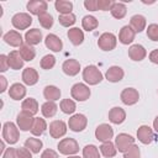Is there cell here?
<instances>
[{"label": "cell", "mask_w": 158, "mask_h": 158, "mask_svg": "<svg viewBox=\"0 0 158 158\" xmlns=\"http://www.w3.org/2000/svg\"><path fill=\"white\" fill-rule=\"evenodd\" d=\"M20 137V132L17 126L14 122H5L2 126V141L7 142L9 144H15L19 141Z\"/></svg>", "instance_id": "6da1fadb"}, {"label": "cell", "mask_w": 158, "mask_h": 158, "mask_svg": "<svg viewBox=\"0 0 158 158\" xmlns=\"http://www.w3.org/2000/svg\"><path fill=\"white\" fill-rule=\"evenodd\" d=\"M83 79L89 85H96L102 80V74L95 65H86L83 69Z\"/></svg>", "instance_id": "7a4b0ae2"}, {"label": "cell", "mask_w": 158, "mask_h": 158, "mask_svg": "<svg viewBox=\"0 0 158 158\" xmlns=\"http://www.w3.org/2000/svg\"><path fill=\"white\" fill-rule=\"evenodd\" d=\"M58 151L60 154L72 156L79 152V144L74 138H63L58 143Z\"/></svg>", "instance_id": "3957f363"}, {"label": "cell", "mask_w": 158, "mask_h": 158, "mask_svg": "<svg viewBox=\"0 0 158 158\" xmlns=\"http://www.w3.org/2000/svg\"><path fill=\"white\" fill-rule=\"evenodd\" d=\"M70 95L77 101H85L90 98V89L83 83H77L70 89Z\"/></svg>", "instance_id": "277c9868"}, {"label": "cell", "mask_w": 158, "mask_h": 158, "mask_svg": "<svg viewBox=\"0 0 158 158\" xmlns=\"http://www.w3.org/2000/svg\"><path fill=\"white\" fill-rule=\"evenodd\" d=\"M116 43H117V38H116V36H115L114 33H111V32H105V33H102V35L99 37V40H98V46H99V48L102 49V51H106V52L112 51V49L116 47Z\"/></svg>", "instance_id": "5b68a950"}, {"label": "cell", "mask_w": 158, "mask_h": 158, "mask_svg": "<svg viewBox=\"0 0 158 158\" xmlns=\"http://www.w3.org/2000/svg\"><path fill=\"white\" fill-rule=\"evenodd\" d=\"M11 23L16 30H26L32 23V17L26 12H17L12 16Z\"/></svg>", "instance_id": "8992f818"}, {"label": "cell", "mask_w": 158, "mask_h": 158, "mask_svg": "<svg viewBox=\"0 0 158 158\" xmlns=\"http://www.w3.org/2000/svg\"><path fill=\"white\" fill-rule=\"evenodd\" d=\"M133 144H135V138L131 135H127V133H118L116 139H115L116 149L121 153H125Z\"/></svg>", "instance_id": "52a82bcc"}, {"label": "cell", "mask_w": 158, "mask_h": 158, "mask_svg": "<svg viewBox=\"0 0 158 158\" xmlns=\"http://www.w3.org/2000/svg\"><path fill=\"white\" fill-rule=\"evenodd\" d=\"M86 125H88V118L83 114H75L68 121L69 128L74 132H81L86 127Z\"/></svg>", "instance_id": "ba28073f"}, {"label": "cell", "mask_w": 158, "mask_h": 158, "mask_svg": "<svg viewBox=\"0 0 158 158\" xmlns=\"http://www.w3.org/2000/svg\"><path fill=\"white\" fill-rule=\"evenodd\" d=\"M112 136H114V130L107 123H101L95 130V137L100 142H107L112 138Z\"/></svg>", "instance_id": "9c48e42d"}, {"label": "cell", "mask_w": 158, "mask_h": 158, "mask_svg": "<svg viewBox=\"0 0 158 158\" xmlns=\"http://www.w3.org/2000/svg\"><path fill=\"white\" fill-rule=\"evenodd\" d=\"M120 98H121V101H122L125 105L131 106V105H135V104L138 101L139 94H138V91H137L135 88H125V89L121 91Z\"/></svg>", "instance_id": "30bf717a"}, {"label": "cell", "mask_w": 158, "mask_h": 158, "mask_svg": "<svg viewBox=\"0 0 158 158\" xmlns=\"http://www.w3.org/2000/svg\"><path fill=\"white\" fill-rule=\"evenodd\" d=\"M67 133V125L62 120H54L49 123V135L52 138H60Z\"/></svg>", "instance_id": "8fae6325"}, {"label": "cell", "mask_w": 158, "mask_h": 158, "mask_svg": "<svg viewBox=\"0 0 158 158\" xmlns=\"http://www.w3.org/2000/svg\"><path fill=\"white\" fill-rule=\"evenodd\" d=\"M33 120H35V117H32V115H30L25 111H21L16 117L17 127L21 131H31L32 125H33Z\"/></svg>", "instance_id": "7c38bea8"}, {"label": "cell", "mask_w": 158, "mask_h": 158, "mask_svg": "<svg viewBox=\"0 0 158 158\" xmlns=\"http://www.w3.org/2000/svg\"><path fill=\"white\" fill-rule=\"evenodd\" d=\"M48 9V4L43 0H32L27 2V10L32 14V15H42L44 12H47Z\"/></svg>", "instance_id": "4fadbf2b"}, {"label": "cell", "mask_w": 158, "mask_h": 158, "mask_svg": "<svg viewBox=\"0 0 158 158\" xmlns=\"http://www.w3.org/2000/svg\"><path fill=\"white\" fill-rule=\"evenodd\" d=\"M44 44L48 49L53 51V52H60L62 48H63V42L62 40L54 35V33H49L46 36V40H44Z\"/></svg>", "instance_id": "5bb4252c"}, {"label": "cell", "mask_w": 158, "mask_h": 158, "mask_svg": "<svg viewBox=\"0 0 158 158\" xmlns=\"http://www.w3.org/2000/svg\"><path fill=\"white\" fill-rule=\"evenodd\" d=\"M137 138L143 144H149L153 141V131L149 126L142 125L137 130Z\"/></svg>", "instance_id": "9a60e30c"}, {"label": "cell", "mask_w": 158, "mask_h": 158, "mask_svg": "<svg viewBox=\"0 0 158 158\" xmlns=\"http://www.w3.org/2000/svg\"><path fill=\"white\" fill-rule=\"evenodd\" d=\"M2 40H4L9 46H11V47H21V46H22V41H23L21 33L17 32V31H14V30L6 32V33L2 36Z\"/></svg>", "instance_id": "2e32d148"}, {"label": "cell", "mask_w": 158, "mask_h": 158, "mask_svg": "<svg viewBox=\"0 0 158 158\" xmlns=\"http://www.w3.org/2000/svg\"><path fill=\"white\" fill-rule=\"evenodd\" d=\"M147 52L142 44H132L128 48V57L135 62H141L146 58Z\"/></svg>", "instance_id": "e0dca14e"}, {"label": "cell", "mask_w": 158, "mask_h": 158, "mask_svg": "<svg viewBox=\"0 0 158 158\" xmlns=\"http://www.w3.org/2000/svg\"><path fill=\"white\" fill-rule=\"evenodd\" d=\"M123 75H125L123 69H122L121 67H118V65H112V67H110V68L106 70V74H105L106 79H107L109 81H111V83H118V81H121V80L123 79Z\"/></svg>", "instance_id": "ac0fdd59"}, {"label": "cell", "mask_w": 158, "mask_h": 158, "mask_svg": "<svg viewBox=\"0 0 158 158\" xmlns=\"http://www.w3.org/2000/svg\"><path fill=\"white\" fill-rule=\"evenodd\" d=\"M109 120H110L111 123H115V125L122 123L126 120V112H125V110L122 107H118V106L112 107L109 111Z\"/></svg>", "instance_id": "d6986e66"}, {"label": "cell", "mask_w": 158, "mask_h": 158, "mask_svg": "<svg viewBox=\"0 0 158 158\" xmlns=\"http://www.w3.org/2000/svg\"><path fill=\"white\" fill-rule=\"evenodd\" d=\"M62 69L64 72V74L69 75V77H74L79 73L80 70V63L77 60V59H67L63 65H62Z\"/></svg>", "instance_id": "ffe728a7"}, {"label": "cell", "mask_w": 158, "mask_h": 158, "mask_svg": "<svg viewBox=\"0 0 158 158\" xmlns=\"http://www.w3.org/2000/svg\"><path fill=\"white\" fill-rule=\"evenodd\" d=\"M135 35L136 32L132 30L131 26H123L121 30H120V33H118V41L122 43V44H130L133 42L135 40Z\"/></svg>", "instance_id": "44dd1931"}, {"label": "cell", "mask_w": 158, "mask_h": 158, "mask_svg": "<svg viewBox=\"0 0 158 158\" xmlns=\"http://www.w3.org/2000/svg\"><path fill=\"white\" fill-rule=\"evenodd\" d=\"M25 41H26V44L28 46H36L42 41V32L38 28L28 30L25 33Z\"/></svg>", "instance_id": "7402d4cb"}, {"label": "cell", "mask_w": 158, "mask_h": 158, "mask_svg": "<svg viewBox=\"0 0 158 158\" xmlns=\"http://www.w3.org/2000/svg\"><path fill=\"white\" fill-rule=\"evenodd\" d=\"M22 81L26 85H35L38 81V73L35 68H25L22 72Z\"/></svg>", "instance_id": "603a6c76"}, {"label": "cell", "mask_w": 158, "mask_h": 158, "mask_svg": "<svg viewBox=\"0 0 158 158\" xmlns=\"http://www.w3.org/2000/svg\"><path fill=\"white\" fill-rule=\"evenodd\" d=\"M9 96L14 100H21L26 96V88L20 83H14L9 89Z\"/></svg>", "instance_id": "cb8c5ba5"}, {"label": "cell", "mask_w": 158, "mask_h": 158, "mask_svg": "<svg viewBox=\"0 0 158 158\" xmlns=\"http://www.w3.org/2000/svg\"><path fill=\"white\" fill-rule=\"evenodd\" d=\"M7 58H9V65L11 69L19 70L23 67V59L19 51H11L7 56Z\"/></svg>", "instance_id": "d4e9b609"}, {"label": "cell", "mask_w": 158, "mask_h": 158, "mask_svg": "<svg viewBox=\"0 0 158 158\" xmlns=\"http://www.w3.org/2000/svg\"><path fill=\"white\" fill-rule=\"evenodd\" d=\"M21 109L22 111L30 114V115H36L38 112V102L36 99L33 98H28V99H25L21 104Z\"/></svg>", "instance_id": "484cf974"}, {"label": "cell", "mask_w": 158, "mask_h": 158, "mask_svg": "<svg viewBox=\"0 0 158 158\" xmlns=\"http://www.w3.org/2000/svg\"><path fill=\"white\" fill-rule=\"evenodd\" d=\"M67 36H68V38L70 40V42L74 46H79L84 41V32L80 28H78V27H73V28L68 30Z\"/></svg>", "instance_id": "4316f807"}, {"label": "cell", "mask_w": 158, "mask_h": 158, "mask_svg": "<svg viewBox=\"0 0 158 158\" xmlns=\"http://www.w3.org/2000/svg\"><path fill=\"white\" fill-rule=\"evenodd\" d=\"M130 26L135 32H142L146 28V17L142 15H133L130 20Z\"/></svg>", "instance_id": "83f0119b"}, {"label": "cell", "mask_w": 158, "mask_h": 158, "mask_svg": "<svg viewBox=\"0 0 158 158\" xmlns=\"http://www.w3.org/2000/svg\"><path fill=\"white\" fill-rule=\"evenodd\" d=\"M43 96L47 101H56L59 100L60 98V90L59 88L54 86V85H47L43 89Z\"/></svg>", "instance_id": "f1b7e54d"}, {"label": "cell", "mask_w": 158, "mask_h": 158, "mask_svg": "<svg viewBox=\"0 0 158 158\" xmlns=\"http://www.w3.org/2000/svg\"><path fill=\"white\" fill-rule=\"evenodd\" d=\"M46 130H47V123H46L44 118L35 117L33 125H32V128H31V133L33 136H41Z\"/></svg>", "instance_id": "f546056e"}, {"label": "cell", "mask_w": 158, "mask_h": 158, "mask_svg": "<svg viewBox=\"0 0 158 158\" xmlns=\"http://www.w3.org/2000/svg\"><path fill=\"white\" fill-rule=\"evenodd\" d=\"M54 7H56V10H57L60 15L72 14L73 2H72V1H67V0H57V1L54 2Z\"/></svg>", "instance_id": "4dcf8cb0"}, {"label": "cell", "mask_w": 158, "mask_h": 158, "mask_svg": "<svg viewBox=\"0 0 158 158\" xmlns=\"http://www.w3.org/2000/svg\"><path fill=\"white\" fill-rule=\"evenodd\" d=\"M110 12H111V15L115 19L121 20V19H123L126 16L127 9H126L125 4H122V2H114L112 6H111V9H110Z\"/></svg>", "instance_id": "1f68e13d"}, {"label": "cell", "mask_w": 158, "mask_h": 158, "mask_svg": "<svg viewBox=\"0 0 158 158\" xmlns=\"http://www.w3.org/2000/svg\"><path fill=\"white\" fill-rule=\"evenodd\" d=\"M100 152L102 153L104 157L111 158V157L116 156L117 149H116V146L111 141H107V142H102V144L100 146Z\"/></svg>", "instance_id": "d6a6232c"}, {"label": "cell", "mask_w": 158, "mask_h": 158, "mask_svg": "<svg viewBox=\"0 0 158 158\" xmlns=\"http://www.w3.org/2000/svg\"><path fill=\"white\" fill-rule=\"evenodd\" d=\"M21 57L23 60L26 62H30V60H33V58L36 57V51L32 46H28V44H22L19 49Z\"/></svg>", "instance_id": "836d02e7"}, {"label": "cell", "mask_w": 158, "mask_h": 158, "mask_svg": "<svg viewBox=\"0 0 158 158\" xmlns=\"http://www.w3.org/2000/svg\"><path fill=\"white\" fill-rule=\"evenodd\" d=\"M57 110H58V106L56 105L54 101H46L41 107L42 115L44 117H53L57 114Z\"/></svg>", "instance_id": "e575fe53"}, {"label": "cell", "mask_w": 158, "mask_h": 158, "mask_svg": "<svg viewBox=\"0 0 158 158\" xmlns=\"http://www.w3.org/2000/svg\"><path fill=\"white\" fill-rule=\"evenodd\" d=\"M81 26H83V28H84L85 31L90 32V31L95 30V28L99 26V22H98V20H96L94 16L86 15V16H84L83 20H81Z\"/></svg>", "instance_id": "d590c367"}, {"label": "cell", "mask_w": 158, "mask_h": 158, "mask_svg": "<svg viewBox=\"0 0 158 158\" xmlns=\"http://www.w3.org/2000/svg\"><path fill=\"white\" fill-rule=\"evenodd\" d=\"M42 146H43V143H42V141L38 139V138L31 137V138H27V139L25 141V147L28 148L32 153H40V151L42 149Z\"/></svg>", "instance_id": "8d00e7d4"}, {"label": "cell", "mask_w": 158, "mask_h": 158, "mask_svg": "<svg viewBox=\"0 0 158 158\" xmlns=\"http://www.w3.org/2000/svg\"><path fill=\"white\" fill-rule=\"evenodd\" d=\"M59 107H60L62 112H64L67 115H70L77 110V105L72 99H63L59 104Z\"/></svg>", "instance_id": "74e56055"}, {"label": "cell", "mask_w": 158, "mask_h": 158, "mask_svg": "<svg viewBox=\"0 0 158 158\" xmlns=\"http://www.w3.org/2000/svg\"><path fill=\"white\" fill-rule=\"evenodd\" d=\"M83 158H100V153L96 146L88 144L83 148Z\"/></svg>", "instance_id": "f35d334b"}, {"label": "cell", "mask_w": 158, "mask_h": 158, "mask_svg": "<svg viewBox=\"0 0 158 158\" xmlns=\"http://www.w3.org/2000/svg\"><path fill=\"white\" fill-rule=\"evenodd\" d=\"M38 22H40V25L43 28H47L48 30V28H51L53 26L54 20H53V16L52 15H49L48 12H44V14H42V15L38 16Z\"/></svg>", "instance_id": "ab89813d"}, {"label": "cell", "mask_w": 158, "mask_h": 158, "mask_svg": "<svg viewBox=\"0 0 158 158\" xmlns=\"http://www.w3.org/2000/svg\"><path fill=\"white\" fill-rule=\"evenodd\" d=\"M41 68L42 69H46V70H48V69H52L53 67H54V64H56V58H54V56H52V54H46L42 59H41Z\"/></svg>", "instance_id": "60d3db41"}, {"label": "cell", "mask_w": 158, "mask_h": 158, "mask_svg": "<svg viewBox=\"0 0 158 158\" xmlns=\"http://www.w3.org/2000/svg\"><path fill=\"white\" fill-rule=\"evenodd\" d=\"M58 20H59V23H60L62 26H64V27H69V26L74 25V23H75V21H77V20H75V15H74V14L59 15Z\"/></svg>", "instance_id": "b9f144b4"}, {"label": "cell", "mask_w": 158, "mask_h": 158, "mask_svg": "<svg viewBox=\"0 0 158 158\" xmlns=\"http://www.w3.org/2000/svg\"><path fill=\"white\" fill-rule=\"evenodd\" d=\"M147 37L154 42H158V25L157 23H151L148 25L147 28Z\"/></svg>", "instance_id": "7bdbcfd3"}, {"label": "cell", "mask_w": 158, "mask_h": 158, "mask_svg": "<svg viewBox=\"0 0 158 158\" xmlns=\"http://www.w3.org/2000/svg\"><path fill=\"white\" fill-rule=\"evenodd\" d=\"M123 158H141V152L138 146L133 144L131 146L125 153H123Z\"/></svg>", "instance_id": "ee69618b"}, {"label": "cell", "mask_w": 158, "mask_h": 158, "mask_svg": "<svg viewBox=\"0 0 158 158\" xmlns=\"http://www.w3.org/2000/svg\"><path fill=\"white\" fill-rule=\"evenodd\" d=\"M112 4H114L112 0H98V9L101 11H106L111 9Z\"/></svg>", "instance_id": "f6af8a7d"}, {"label": "cell", "mask_w": 158, "mask_h": 158, "mask_svg": "<svg viewBox=\"0 0 158 158\" xmlns=\"http://www.w3.org/2000/svg\"><path fill=\"white\" fill-rule=\"evenodd\" d=\"M84 6L89 11H98L99 10L98 9V0H85Z\"/></svg>", "instance_id": "bcb514c9"}, {"label": "cell", "mask_w": 158, "mask_h": 158, "mask_svg": "<svg viewBox=\"0 0 158 158\" xmlns=\"http://www.w3.org/2000/svg\"><path fill=\"white\" fill-rule=\"evenodd\" d=\"M9 67L10 65H9V58H7V56L1 54L0 56V72H2V73L6 72Z\"/></svg>", "instance_id": "7dc6e473"}, {"label": "cell", "mask_w": 158, "mask_h": 158, "mask_svg": "<svg viewBox=\"0 0 158 158\" xmlns=\"http://www.w3.org/2000/svg\"><path fill=\"white\" fill-rule=\"evenodd\" d=\"M17 156L19 158H32V154H31V151L26 147H22V148H17Z\"/></svg>", "instance_id": "c3c4849f"}, {"label": "cell", "mask_w": 158, "mask_h": 158, "mask_svg": "<svg viewBox=\"0 0 158 158\" xmlns=\"http://www.w3.org/2000/svg\"><path fill=\"white\" fill-rule=\"evenodd\" d=\"M41 158H59V156H58V153H57L56 151L48 148V149H44V151L42 152Z\"/></svg>", "instance_id": "681fc988"}, {"label": "cell", "mask_w": 158, "mask_h": 158, "mask_svg": "<svg viewBox=\"0 0 158 158\" xmlns=\"http://www.w3.org/2000/svg\"><path fill=\"white\" fill-rule=\"evenodd\" d=\"M2 158H19L17 151L15 148H6V151L2 154Z\"/></svg>", "instance_id": "f907efd6"}, {"label": "cell", "mask_w": 158, "mask_h": 158, "mask_svg": "<svg viewBox=\"0 0 158 158\" xmlns=\"http://www.w3.org/2000/svg\"><path fill=\"white\" fill-rule=\"evenodd\" d=\"M149 60L154 64H158V49H153L149 53Z\"/></svg>", "instance_id": "816d5d0a"}, {"label": "cell", "mask_w": 158, "mask_h": 158, "mask_svg": "<svg viewBox=\"0 0 158 158\" xmlns=\"http://www.w3.org/2000/svg\"><path fill=\"white\" fill-rule=\"evenodd\" d=\"M0 83H1V86H0V93H4L5 90H6V85H7V83H6V78L5 77H0Z\"/></svg>", "instance_id": "f5cc1de1"}, {"label": "cell", "mask_w": 158, "mask_h": 158, "mask_svg": "<svg viewBox=\"0 0 158 158\" xmlns=\"http://www.w3.org/2000/svg\"><path fill=\"white\" fill-rule=\"evenodd\" d=\"M153 128H154V131L158 133V116L154 118V121H153Z\"/></svg>", "instance_id": "db71d44e"}, {"label": "cell", "mask_w": 158, "mask_h": 158, "mask_svg": "<svg viewBox=\"0 0 158 158\" xmlns=\"http://www.w3.org/2000/svg\"><path fill=\"white\" fill-rule=\"evenodd\" d=\"M68 158H80V157H78V156H68Z\"/></svg>", "instance_id": "11a10c76"}]
</instances>
